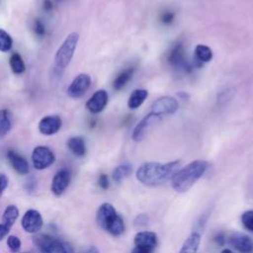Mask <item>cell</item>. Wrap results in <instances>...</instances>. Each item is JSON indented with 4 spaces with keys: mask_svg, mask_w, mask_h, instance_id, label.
<instances>
[{
    "mask_svg": "<svg viewBox=\"0 0 253 253\" xmlns=\"http://www.w3.org/2000/svg\"><path fill=\"white\" fill-rule=\"evenodd\" d=\"M7 158L10 161L13 169L20 175H26L30 171L28 161L19 153L14 150H9L7 152Z\"/></svg>",
    "mask_w": 253,
    "mask_h": 253,
    "instance_id": "obj_17",
    "label": "cell"
},
{
    "mask_svg": "<svg viewBox=\"0 0 253 253\" xmlns=\"http://www.w3.org/2000/svg\"><path fill=\"white\" fill-rule=\"evenodd\" d=\"M12 127L11 115L7 109L0 110V138L5 137Z\"/></svg>",
    "mask_w": 253,
    "mask_h": 253,
    "instance_id": "obj_22",
    "label": "cell"
},
{
    "mask_svg": "<svg viewBox=\"0 0 253 253\" xmlns=\"http://www.w3.org/2000/svg\"><path fill=\"white\" fill-rule=\"evenodd\" d=\"M62 126V120L56 115L43 117L39 123V130L43 135H52L56 133Z\"/></svg>",
    "mask_w": 253,
    "mask_h": 253,
    "instance_id": "obj_11",
    "label": "cell"
},
{
    "mask_svg": "<svg viewBox=\"0 0 253 253\" xmlns=\"http://www.w3.org/2000/svg\"><path fill=\"white\" fill-rule=\"evenodd\" d=\"M9 231H10V227L5 225L4 223L0 224V240H2L4 237H6L9 233Z\"/></svg>",
    "mask_w": 253,
    "mask_h": 253,
    "instance_id": "obj_36",
    "label": "cell"
},
{
    "mask_svg": "<svg viewBox=\"0 0 253 253\" xmlns=\"http://www.w3.org/2000/svg\"><path fill=\"white\" fill-rule=\"evenodd\" d=\"M195 56L196 61H199L200 63L209 62L212 58V51L208 45L198 44L195 48Z\"/></svg>",
    "mask_w": 253,
    "mask_h": 253,
    "instance_id": "obj_25",
    "label": "cell"
},
{
    "mask_svg": "<svg viewBox=\"0 0 253 253\" xmlns=\"http://www.w3.org/2000/svg\"><path fill=\"white\" fill-rule=\"evenodd\" d=\"M21 224L25 231L29 233H37L41 230L43 224L42 214L37 210H28L22 217Z\"/></svg>",
    "mask_w": 253,
    "mask_h": 253,
    "instance_id": "obj_10",
    "label": "cell"
},
{
    "mask_svg": "<svg viewBox=\"0 0 253 253\" xmlns=\"http://www.w3.org/2000/svg\"><path fill=\"white\" fill-rule=\"evenodd\" d=\"M18 216H19L18 208L14 205H10L5 209V211L3 212L2 221L5 225H7L8 227H11L15 223Z\"/></svg>",
    "mask_w": 253,
    "mask_h": 253,
    "instance_id": "obj_24",
    "label": "cell"
},
{
    "mask_svg": "<svg viewBox=\"0 0 253 253\" xmlns=\"http://www.w3.org/2000/svg\"><path fill=\"white\" fill-rule=\"evenodd\" d=\"M13 39L3 29H0V51L7 52L12 48Z\"/></svg>",
    "mask_w": 253,
    "mask_h": 253,
    "instance_id": "obj_27",
    "label": "cell"
},
{
    "mask_svg": "<svg viewBox=\"0 0 253 253\" xmlns=\"http://www.w3.org/2000/svg\"><path fill=\"white\" fill-rule=\"evenodd\" d=\"M96 221L102 229L114 236H120L126 229L123 218L109 203H104L100 206L97 211Z\"/></svg>",
    "mask_w": 253,
    "mask_h": 253,
    "instance_id": "obj_3",
    "label": "cell"
},
{
    "mask_svg": "<svg viewBox=\"0 0 253 253\" xmlns=\"http://www.w3.org/2000/svg\"><path fill=\"white\" fill-rule=\"evenodd\" d=\"M133 242L134 246H138L152 252L157 244V235L152 231H140L135 234Z\"/></svg>",
    "mask_w": 253,
    "mask_h": 253,
    "instance_id": "obj_16",
    "label": "cell"
},
{
    "mask_svg": "<svg viewBox=\"0 0 253 253\" xmlns=\"http://www.w3.org/2000/svg\"><path fill=\"white\" fill-rule=\"evenodd\" d=\"M148 221H149L148 216H147L146 214L141 213V214H138V215L135 217L133 223H134V225L137 226V227H143V226H146V225L148 224Z\"/></svg>",
    "mask_w": 253,
    "mask_h": 253,
    "instance_id": "obj_32",
    "label": "cell"
},
{
    "mask_svg": "<svg viewBox=\"0 0 253 253\" xmlns=\"http://www.w3.org/2000/svg\"><path fill=\"white\" fill-rule=\"evenodd\" d=\"M7 245L13 253H17L21 249V240L16 235H9L7 239Z\"/></svg>",
    "mask_w": 253,
    "mask_h": 253,
    "instance_id": "obj_30",
    "label": "cell"
},
{
    "mask_svg": "<svg viewBox=\"0 0 253 253\" xmlns=\"http://www.w3.org/2000/svg\"><path fill=\"white\" fill-rule=\"evenodd\" d=\"M201 242L200 233L194 231L184 241L179 253H197Z\"/></svg>",
    "mask_w": 253,
    "mask_h": 253,
    "instance_id": "obj_19",
    "label": "cell"
},
{
    "mask_svg": "<svg viewBox=\"0 0 253 253\" xmlns=\"http://www.w3.org/2000/svg\"><path fill=\"white\" fill-rule=\"evenodd\" d=\"M34 31L36 33V35H38L39 37H42L45 34V28L44 25L42 24V22L41 20H36L34 23Z\"/></svg>",
    "mask_w": 253,
    "mask_h": 253,
    "instance_id": "obj_33",
    "label": "cell"
},
{
    "mask_svg": "<svg viewBox=\"0 0 253 253\" xmlns=\"http://www.w3.org/2000/svg\"><path fill=\"white\" fill-rule=\"evenodd\" d=\"M234 94H235V91L231 88L229 89H225L223 91H220L217 95V105L219 107H223L224 105H226L233 97H234Z\"/></svg>",
    "mask_w": 253,
    "mask_h": 253,
    "instance_id": "obj_28",
    "label": "cell"
},
{
    "mask_svg": "<svg viewBox=\"0 0 253 253\" xmlns=\"http://www.w3.org/2000/svg\"><path fill=\"white\" fill-rule=\"evenodd\" d=\"M23 253H29V252H23Z\"/></svg>",
    "mask_w": 253,
    "mask_h": 253,
    "instance_id": "obj_42",
    "label": "cell"
},
{
    "mask_svg": "<svg viewBox=\"0 0 253 253\" xmlns=\"http://www.w3.org/2000/svg\"><path fill=\"white\" fill-rule=\"evenodd\" d=\"M98 185L100 188H102L103 190H107L110 186V182H109V178L106 174H101L99 176L98 179Z\"/></svg>",
    "mask_w": 253,
    "mask_h": 253,
    "instance_id": "obj_34",
    "label": "cell"
},
{
    "mask_svg": "<svg viewBox=\"0 0 253 253\" xmlns=\"http://www.w3.org/2000/svg\"><path fill=\"white\" fill-rule=\"evenodd\" d=\"M168 63L174 68H183L186 73H190L193 70V66L188 62L184 44L181 42H175L167 55Z\"/></svg>",
    "mask_w": 253,
    "mask_h": 253,
    "instance_id": "obj_6",
    "label": "cell"
},
{
    "mask_svg": "<svg viewBox=\"0 0 253 253\" xmlns=\"http://www.w3.org/2000/svg\"><path fill=\"white\" fill-rule=\"evenodd\" d=\"M208 162L205 160H194L182 169L178 170L171 178L173 189L178 193L187 192L206 172Z\"/></svg>",
    "mask_w": 253,
    "mask_h": 253,
    "instance_id": "obj_2",
    "label": "cell"
},
{
    "mask_svg": "<svg viewBox=\"0 0 253 253\" xmlns=\"http://www.w3.org/2000/svg\"><path fill=\"white\" fill-rule=\"evenodd\" d=\"M55 161L53 152L44 145L36 146L32 153L33 166L38 170H43L49 167Z\"/></svg>",
    "mask_w": 253,
    "mask_h": 253,
    "instance_id": "obj_7",
    "label": "cell"
},
{
    "mask_svg": "<svg viewBox=\"0 0 253 253\" xmlns=\"http://www.w3.org/2000/svg\"><path fill=\"white\" fill-rule=\"evenodd\" d=\"M179 104L177 100L170 96H163L156 99L151 106V113L162 118L163 116L172 115L178 110Z\"/></svg>",
    "mask_w": 253,
    "mask_h": 253,
    "instance_id": "obj_8",
    "label": "cell"
},
{
    "mask_svg": "<svg viewBox=\"0 0 253 253\" xmlns=\"http://www.w3.org/2000/svg\"><path fill=\"white\" fill-rule=\"evenodd\" d=\"M70 172L67 169L59 170L52 178L50 190L54 196H61L70 183Z\"/></svg>",
    "mask_w": 253,
    "mask_h": 253,
    "instance_id": "obj_13",
    "label": "cell"
},
{
    "mask_svg": "<svg viewBox=\"0 0 253 253\" xmlns=\"http://www.w3.org/2000/svg\"><path fill=\"white\" fill-rule=\"evenodd\" d=\"M78 42L79 35L76 32H72L65 38L57 48L54 54V65L58 70L65 69L71 62Z\"/></svg>",
    "mask_w": 253,
    "mask_h": 253,
    "instance_id": "obj_4",
    "label": "cell"
},
{
    "mask_svg": "<svg viewBox=\"0 0 253 253\" xmlns=\"http://www.w3.org/2000/svg\"><path fill=\"white\" fill-rule=\"evenodd\" d=\"M84 253H99L98 252V250L95 248V247H90L86 252H84Z\"/></svg>",
    "mask_w": 253,
    "mask_h": 253,
    "instance_id": "obj_40",
    "label": "cell"
},
{
    "mask_svg": "<svg viewBox=\"0 0 253 253\" xmlns=\"http://www.w3.org/2000/svg\"><path fill=\"white\" fill-rule=\"evenodd\" d=\"M174 19H175V13L172 12L171 10H164L159 15L160 22L165 26L171 25L174 22Z\"/></svg>",
    "mask_w": 253,
    "mask_h": 253,
    "instance_id": "obj_31",
    "label": "cell"
},
{
    "mask_svg": "<svg viewBox=\"0 0 253 253\" xmlns=\"http://www.w3.org/2000/svg\"><path fill=\"white\" fill-rule=\"evenodd\" d=\"M161 118H159L158 116L154 115L153 113H149L148 115H146L134 127L133 132H132V139L134 141H140L143 139V137L145 136L147 130L155 124L157 123Z\"/></svg>",
    "mask_w": 253,
    "mask_h": 253,
    "instance_id": "obj_12",
    "label": "cell"
},
{
    "mask_svg": "<svg viewBox=\"0 0 253 253\" xmlns=\"http://www.w3.org/2000/svg\"><path fill=\"white\" fill-rule=\"evenodd\" d=\"M33 242L42 253H69L68 246L43 233L36 234L33 237Z\"/></svg>",
    "mask_w": 253,
    "mask_h": 253,
    "instance_id": "obj_5",
    "label": "cell"
},
{
    "mask_svg": "<svg viewBox=\"0 0 253 253\" xmlns=\"http://www.w3.org/2000/svg\"><path fill=\"white\" fill-rule=\"evenodd\" d=\"M8 183H9L8 177L5 174H0V198L4 193V191L6 190V188L8 187Z\"/></svg>",
    "mask_w": 253,
    "mask_h": 253,
    "instance_id": "obj_35",
    "label": "cell"
},
{
    "mask_svg": "<svg viewBox=\"0 0 253 253\" xmlns=\"http://www.w3.org/2000/svg\"><path fill=\"white\" fill-rule=\"evenodd\" d=\"M91 85V77L87 73L78 74L69 84L67 88V95L71 98L82 97Z\"/></svg>",
    "mask_w": 253,
    "mask_h": 253,
    "instance_id": "obj_9",
    "label": "cell"
},
{
    "mask_svg": "<svg viewBox=\"0 0 253 253\" xmlns=\"http://www.w3.org/2000/svg\"><path fill=\"white\" fill-rule=\"evenodd\" d=\"M42 6H43V9H44L46 12L50 11V10L53 8V4H52V2H51L50 0H43Z\"/></svg>",
    "mask_w": 253,
    "mask_h": 253,
    "instance_id": "obj_37",
    "label": "cell"
},
{
    "mask_svg": "<svg viewBox=\"0 0 253 253\" xmlns=\"http://www.w3.org/2000/svg\"><path fill=\"white\" fill-rule=\"evenodd\" d=\"M241 222L246 229L253 232V210L243 212L241 216Z\"/></svg>",
    "mask_w": 253,
    "mask_h": 253,
    "instance_id": "obj_29",
    "label": "cell"
},
{
    "mask_svg": "<svg viewBox=\"0 0 253 253\" xmlns=\"http://www.w3.org/2000/svg\"><path fill=\"white\" fill-rule=\"evenodd\" d=\"M179 160L167 163L145 162L136 170V179L145 186H158L172 178L173 175L179 170Z\"/></svg>",
    "mask_w": 253,
    "mask_h": 253,
    "instance_id": "obj_1",
    "label": "cell"
},
{
    "mask_svg": "<svg viewBox=\"0 0 253 253\" xmlns=\"http://www.w3.org/2000/svg\"><path fill=\"white\" fill-rule=\"evenodd\" d=\"M214 240H215V242L218 244V245H223L224 244V242H225V238L223 237V235H221V234H218V235H216L215 236V238H214Z\"/></svg>",
    "mask_w": 253,
    "mask_h": 253,
    "instance_id": "obj_39",
    "label": "cell"
},
{
    "mask_svg": "<svg viewBox=\"0 0 253 253\" xmlns=\"http://www.w3.org/2000/svg\"><path fill=\"white\" fill-rule=\"evenodd\" d=\"M228 243L239 253H253V239L246 234L234 233L229 237Z\"/></svg>",
    "mask_w": 253,
    "mask_h": 253,
    "instance_id": "obj_14",
    "label": "cell"
},
{
    "mask_svg": "<svg viewBox=\"0 0 253 253\" xmlns=\"http://www.w3.org/2000/svg\"><path fill=\"white\" fill-rule=\"evenodd\" d=\"M69 150L77 157H82L86 154V143L82 136H72L67 141Z\"/></svg>",
    "mask_w": 253,
    "mask_h": 253,
    "instance_id": "obj_20",
    "label": "cell"
},
{
    "mask_svg": "<svg viewBox=\"0 0 253 253\" xmlns=\"http://www.w3.org/2000/svg\"><path fill=\"white\" fill-rule=\"evenodd\" d=\"M9 64L11 67V70L14 74L20 75L23 74L26 70V65L24 62L23 57L18 52H14L11 54L9 59Z\"/></svg>",
    "mask_w": 253,
    "mask_h": 253,
    "instance_id": "obj_23",
    "label": "cell"
},
{
    "mask_svg": "<svg viewBox=\"0 0 253 253\" xmlns=\"http://www.w3.org/2000/svg\"><path fill=\"white\" fill-rule=\"evenodd\" d=\"M221 253H233V252L230 249H224L221 251Z\"/></svg>",
    "mask_w": 253,
    "mask_h": 253,
    "instance_id": "obj_41",
    "label": "cell"
},
{
    "mask_svg": "<svg viewBox=\"0 0 253 253\" xmlns=\"http://www.w3.org/2000/svg\"><path fill=\"white\" fill-rule=\"evenodd\" d=\"M108 104V93L104 89L96 91L86 103V108L92 114L102 112Z\"/></svg>",
    "mask_w": 253,
    "mask_h": 253,
    "instance_id": "obj_15",
    "label": "cell"
},
{
    "mask_svg": "<svg viewBox=\"0 0 253 253\" xmlns=\"http://www.w3.org/2000/svg\"><path fill=\"white\" fill-rule=\"evenodd\" d=\"M134 73V67L133 66H128L125 69H123L114 79L113 81V88L116 91H119L121 89H123L127 82L131 79L132 75Z\"/></svg>",
    "mask_w": 253,
    "mask_h": 253,
    "instance_id": "obj_18",
    "label": "cell"
},
{
    "mask_svg": "<svg viewBox=\"0 0 253 253\" xmlns=\"http://www.w3.org/2000/svg\"><path fill=\"white\" fill-rule=\"evenodd\" d=\"M131 253H152V252L147 250V249H144V248H141V247H138V246H134Z\"/></svg>",
    "mask_w": 253,
    "mask_h": 253,
    "instance_id": "obj_38",
    "label": "cell"
},
{
    "mask_svg": "<svg viewBox=\"0 0 253 253\" xmlns=\"http://www.w3.org/2000/svg\"><path fill=\"white\" fill-rule=\"evenodd\" d=\"M148 96V92L145 89H135L129 95L127 106L129 109H137L139 108L145 99Z\"/></svg>",
    "mask_w": 253,
    "mask_h": 253,
    "instance_id": "obj_21",
    "label": "cell"
},
{
    "mask_svg": "<svg viewBox=\"0 0 253 253\" xmlns=\"http://www.w3.org/2000/svg\"><path fill=\"white\" fill-rule=\"evenodd\" d=\"M132 171L131 165L128 163H124L119 166H117L113 171V179L115 182L120 183L123 180H125L126 177L130 175Z\"/></svg>",
    "mask_w": 253,
    "mask_h": 253,
    "instance_id": "obj_26",
    "label": "cell"
}]
</instances>
